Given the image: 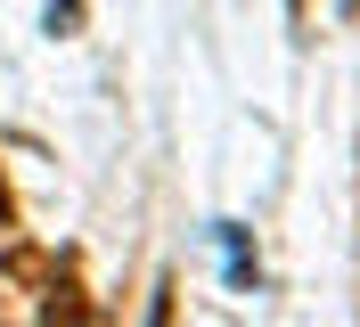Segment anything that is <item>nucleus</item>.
I'll return each instance as SVG.
<instances>
[{
    "mask_svg": "<svg viewBox=\"0 0 360 327\" xmlns=\"http://www.w3.org/2000/svg\"><path fill=\"white\" fill-rule=\"evenodd\" d=\"M41 319H49V327H74V319H82V286H74V278H49Z\"/></svg>",
    "mask_w": 360,
    "mask_h": 327,
    "instance_id": "f257e3e1",
    "label": "nucleus"
},
{
    "mask_svg": "<svg viewBox=\"0 0 360 327\" xmlns=\"http://www.w3.org/2000/svg\"><path fill=\"white\" fill-rule=\"evenodd\" d=\"M172 295H180V286H156V303H148V327H172Z\"/></svg>",
    "mask_w": 360,
    "mask_h": 327,
    "instance_id": "f03ea898",
    "label": "nucleus"
}]
</instances>
